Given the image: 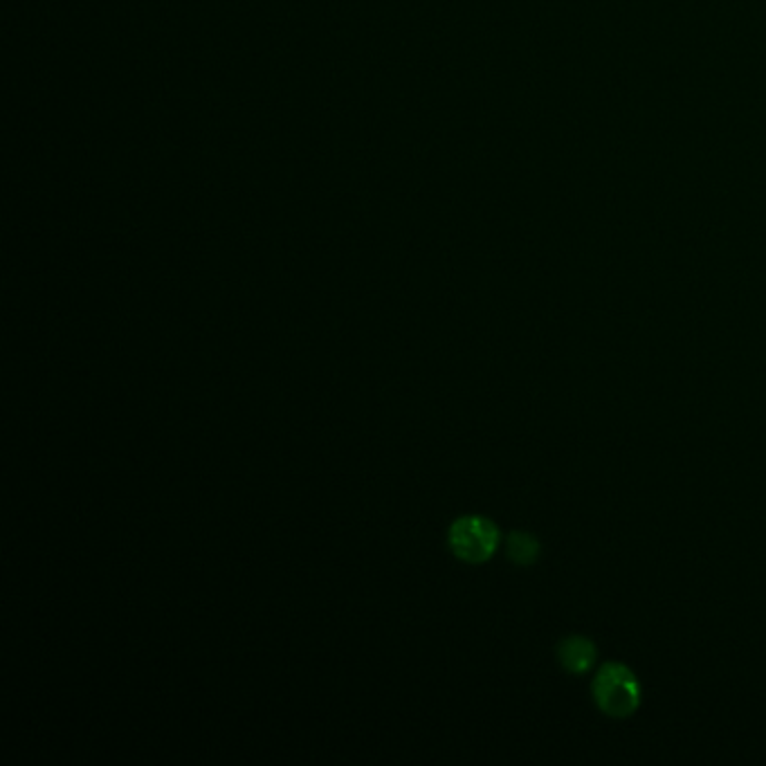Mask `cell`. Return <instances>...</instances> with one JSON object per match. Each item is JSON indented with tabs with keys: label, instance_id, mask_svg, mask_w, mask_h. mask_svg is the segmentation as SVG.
Here are the masks:
<instances>
[{
	"label": "cell",
	"instance_id": "1",
	"mask_svg": "<svg viewBox=\"0 0 766 766\" xmlns=\"http://www.w3.org/2000/svg\"><path fill=\"white\" fill-rule=\"evenodd\" d=\"M592 695L598 710L614 719L632 717L643 699L641 682L627 665L618 661H607L598 667L592 684Z\"/></svg>",
	"mask_w": 766,
	"mask_h": 766
},
{
	"label": "cell",
	"instance_id": "2",
	"mask_svg": "<svg viewBox=\"0 0 766 766\" xmlns=\"http://www.w3.org/2000/svg\"><path fill=\"white\" fill-rule=\"evenodd\" d=\"M500 542L502 535L497 524L478 515L458 517L447 531L450 551L467 564L488 562L497 553Z\"/></svg>",
	"mask_w": 766,
	"mask_h": 766
},
{
	"label": "cell",
	"instance_id": "3",
	"mask_svg": "<svg viewBox=\"0 0 766 766\" xmlns=\"http://www.w3.org/2000/svg\"><path fill=\"white\" fill-rule=\"evenodd\" d=\"M598 661V647L587 636H566L557 643V663L564 673L583 677Z\"/></svg>",
	"mask_w": 766,
	"mask_h": 766
},
{
	"label": "cell",
	"instance_id": "4",
	"mask_svg": "<svg viewBox=\"0 0 766 766\" xmlns=\"http://www.w3.org/2000/svg\"><path fill=\"white\" fill-rule=\"evenodd\" d=\"M542 553V546L537 542V537H533L531 533L524 531H513L506 537V555L511 562H515L517 566H531L537 562Z\"/></svg>",
	"mask_w": 766,
	"mask_h": 766
}]
</instances>
